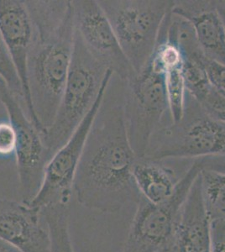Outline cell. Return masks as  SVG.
<instances>
[{"instance_id":"obj_17","label":"cell","mask_w":225,"mask_h":252,"mask_svg":"<svg viewBox=\"0 0 225 252\" xmlns=\"http://www.w3.org/2000/svg\"><path fill=\"white\" fill-rule=\"evenodd\" d=\"M202 198L210 220L225 221V173L200 172Z\"/></svg>"},{"instance_id":"obj_15","label":"cell","mask_w":225,"mask_h":252,"mask_svg":"<svg viewBox=\"0 0 225 252\" xmlns=\"http://www.w3.org/2000/svg\"><path fill=\"white\" fill-rule=\"evenodd\" d=\"M193 161L188 159L137 158L133 177L140 196L155 205L165 204L173 196L181 178Z\"/></svg>"},{"instance_id":"obj_9","label":"cell","mask_w":225,"mask_h":252,"mask_svg":"<svg viewBox=\"0 0 225 252\" xmlns=\"http://www.w3.org/2000/svg\"><path fill=\"white\" fill-rule=\"evenodd\" d=\"M106 89L107 88L100 94L73 135L49 161L40 190L28 204L30 206L40 210L52 205L69 206L73 197V184L80 158Z\"/></svg>"},{"instance_id":"obj_12","label":"cell","mask_w":225,"mask_h":252,"mask_svg":"<svg viewBox=\"0 0 225 252\" xmlns=\"http://www.w3.org/2000/svg\"><path fill=\"white\" fill-rule=\"evenodd\" d=\"M0 237L23 252H50V236L40 209L0 198Z\"/></svg>"},{"instance_id":"obj_21","label":"cell","mask_w":225,"mask_h":252,"mask_svg":"<svg viewBox=\"0 0 225 252\" xmlns=\"http://www.w3.org/2000/svg\"><path fill=\"white\" fill-rule=\"evenodd\" d=\"M199 103L211 117L225 124V97L213 87Z\"/></svg>"},{"instance_id":"obj_20","label":"cell","mask_w":225,"mask_h":252,"mask_svg":"<svg viewBox=\"0 0 225 252\" xmlns=\"http://www.w3.org/2000/svg\"><path fill=\"white\" fill-rule=\"evenodd\" d=\"M15 151L16 133L13 124L6 115L4 117H0V160H15Z\"/></svg>"},{"instance_id":"obj_3","label":"cell","mask_w":225,"mask_h":252,"mask_svg":"<svg viewBox=\"0 0 225 252\" xmlns=\"http://www.w3.org/2000/svg\"><path fill=\"white\" fill-rule=\"evenodd\" d=\"M113 75L112 71L89 53L75 32L72 59L59 107L54 121L42 134L52 158L73 135Z\"/></svg>"},{"instance_id":"obj_13","label":"cell","mask_w":225,"mask_h":252,"mask_svg":"<svg viewBox=\"0 0 225 252\" xmlns=\"http://www.w3.org/2000/svg\"><path fill=\"white\" fill-rule=\"evenodd\" d=\"M164 252H212L211 220L202 198L199 175L180 209L171 243Z\"/></svg>"},{"instance_id":"obj_26","label":"cell","mask_w":225,"mask_h":252,"mask_svg":"<svg viewBox=\"0 0 225 252\" xmlns=\"http://www.w3.org/2000/svg\"><path fill=\"white\" fill-rule=\"evenodd\" d=\"M217 8L225 27V0H217Z\"/></svg>"},{"instance_id":"obj_19","label":"cell","mask_w":225,"mask_h":252,"mask_svg":"<svg viewBox=\"0 0 225 252\" xmlns=\"http://www.w3.org/2000/svg\"><path fill=\"white\" fill-rule=\"evenodd\" d=\"M0 78L3 79L8 89L10 90V92L17 97L19 100L21 101L26 107L22 85L20 83L16 70L14 68V64L12 63L8 50L6 48L1 33H0Z\"/></svg>"},{"instance_id":"obj_16","label":"cell","mask_w":225,"mask_h":252,"mask_svg":"<svg viewBox=\"0 0 225 252\" xmlns=\"http://www.w3.org/2000/svg\"><path fill=\"white\" fill-rule=\"evenodd\" d=\"M50 236V252H75L70 235V210L66 205L41 209Z\"/></svg>"},{"instance_id":"obj_10","label":"cell","mask_w":225,"mask_h":252,"mask_svg":"<svg viewBox=\"0 0 225 252\" xmlns=\"http://www.w3.org/2000/svg\"><path fill=\"white\" fill-rule=\"evenodd\" d=\"M75 29L96 60L121 80L134 74L97 0H73Z\"/></svg>"},{"instance_id":"obj_1","label":"cell","mask_w":225,"mask_h":252,"mask_svg":"<svg viewBox=\"0 0 225 252\" xmlns=\"http://www.w3.org/2000/svg\"><path fill=\"white\" fill-rule=\"evenodd\" d=\"M137 158L126 131L124 81L113 75L95 115L73 184L78 204L101 213H117L138 204L133 177Z\"/></svg>"},{"instance_id":"obj_2","label":"cell","mask_w":225,"mask_h":252,"mask_svg":"<svg viewBox=\"0 0 225 252\" xmlns=\"http://www.w3.org/2000/svg\"><path fill=\"white\" fill-rule=\"evenodd\" d=\"M32 25L27 79L42 134L54 121L71 66L75 42L71 0H26Z\"/></svg>"},{"instance_id":"obj_23","label":"cell","mask_w":225,"mask_h":252,"mask_svg":"<svg viewBox=\"0 0 225 252\" xmlns=\"http://www.w3.org/2000/svg\"><path fill=\"white\" fill-rule=\"evenodd\" d=\"M211 252H225V221H211Z\"/></svg>"},{"instance_id":"obj_11","label":"cell","mask_w":225,"mask_h":252,"mask_svg":"<svg viewBox=\"0 0 225 252\" xmlns=\"http://www.w3.org/2000/svg\"><path fill=\"white\" fill-rule=\"evenodd\" d=\"M0 33L23 89L28 116L42 133L29 92L27 61L32 39V25L26 1L0 0Z\"/></svg>"},{"instance_id":"obj_14","label":"cell","mask_w":225,"mask_h":252,"mask_svg":"<svg viewBox=\"0 0 225 252\" xmlns=\"http://www.w3.org/2000/svg\"><path fill=\"white\" fill-rule=\"evenodd\" d=\"M171 14L191 25L207 58L225 64V27L217 0H174Z\"/></svg>"},{"instance_id":"obj_6","label":"cell","mask_w":225,"mask_h":252,"mask_svg":"<svg viewBox=\"0 0 225 252\" xmlns=\"http://www.w3.org/2000/svg\"><path fill=\"white\" fill-rule=\"evenodd\" d=\"M124 116L129 141L137 158H144L151 136L171 121L165 73L150 62L124 81Z\"/></svg>"},{"instance_id":"obj_7","label":"cell","mask_w":225,"mask_h":252,"mask_svg":"<svg viewBox=\"0 0 225 252\" xmlns=\"http://www.w3.org/2000/svg\"><path fill=\"white\" fill-rule=\"evenodd\" d=\"M202 171L197 160L177 184L170 200L155 205L140 198L129 229L123 252H162L173 236L180 209Z\"/></svg>"},{"instance_id":"obj_22","label":"cell","mask_w":225,"mask_h":252,"mask_svg":"<svg viewBox=\"0 0 225 252\" xmlns=\"http://www.w3.org/2000/svg\"><path fill=\"white\" fill-rule=\"evenodd\" d=\"M203 65L211 86L225 97V64L211 60L205 56Z\"/></svg>"},{"instance_id":"obj_18","label":"cell","mask_w":225,"mask_h":252,"mask_svg":"<svg viewBox=\"0 0 225 252\" xmlns=\"http://www.w3.org/2000/svg\"><path fill=\"white\" fill-rule=\"evenodd\" d=\"M165 89L171 121L177 123L183 117L187 94L183 63L165 70Z\"/></svg>"},{"instance_id":"obj_5","label":"cell","mask_w":225,"mask_h":252,"mask_svg":"<svg viewBox=\"0 0 225 252\" xmlns=\"http://www.w3.org/2000/svg\"><path fill=\"white\" fill-rule=\"evenodd\" d=\"M134 73L147 65L174 0H97Z\"/></svg>"},{"instance_id":"obj_24","label":"cell","mask_w":225,"mask_h":252,"mask_svg":"<svg viewBox=\"0 0 225 252\" xmlns=\"http://www.w3.org/2000/svg\"><path fill=\"white\" fill-rule=\"evenodd\" d=\"M197 161L202 169L225 173V155L199 158Z\"/></svg>"},{"instance_id":"obj_4","label":"cell","mask_w":225,"mask_h":252,"mask_svg":"<svg viewBox=\"0 0 225 252\" xmlns=\"http://www.w3.org/2000/svg\"><path fill=\"white\" fill-rule=\"evenodd\" d=\"M225 155V124L208 115L187 91L183 117L177 123L170 121L163 125L155 132L144 158L197 160Z\"/></svg>"},{"instance_id":"obj_8","label":"cell","mask_w":225,"mask_h":252,"mask_svg":"<svg viewBox=\"0 0 225 252\" xmlns=\"http://www.w3.org/2000/svg\"><path fill=\"white\" fill-rule=\"evenodd\" d=\"M0 103L16 133L15 161L20 201L29 204L37 194L52 157L44 144L42 133L30 119L26 107L0 78Z\"/></svg>"},{"instance_id":"obj_25","label":"cell","mask_w":225,"mask_h":252,"mask_svg":"<svg viewBox=\"0 0 225 252\" xmlns=\"http://www.w3.org/2000/svg\"><path fill=\"white\" fill-rule=\"evenodd\" d=\"M0 252H23L9 241L0 237Z\"/></svg>"},{"instance_id":"obj_27","label":"cell","mask_w":225,"mask_h":252,"mask_svg":"<svg viewBox=\"0 0 225 252\" xmlns=\"http://www.w3.org/2000/svg\"></svg>"}]
</instances>
